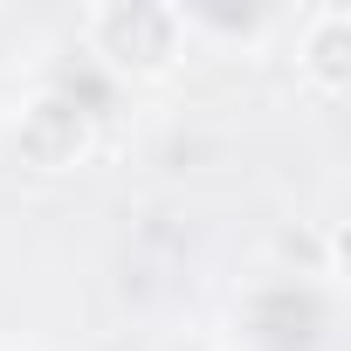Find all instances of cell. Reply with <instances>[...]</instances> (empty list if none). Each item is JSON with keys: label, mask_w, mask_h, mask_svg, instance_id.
I'll use <instances>...</instances> for the list:
<instances>
[{"label": "cell", "mask_w": 351, "mask_h": 351, "mask_svg": "<svg viewBox=\"0 0 351 351\" xmlns=\"http://www.w3.org/2000/svg\"><path fill=\"white\" fill-rule=\"evenodd\" d=\"M90 35L110 69H138V76L180 56V14L172 8H104V14H90Z\"/></svg>", "instance_id": "cell-1"}, {"label": "cell", "mask_w": 351, "mask_h": 351, "mask_svg": "<svg viewBox=\"0 0 351 351\" xmlns=\"http://www.w3.org/2000/svg\"><path fill=\"white\" fill-rule=\"evenodd\" d=\"M344 42H351V14H344V8H324V14H317V42L303 49V62L317 69V83H324L330 97L344 90Z\"/></svg>", "instance_id": "cell-3"}, {"label": "cell", "mask_w": 351, "mask_h": 351, "mask_svg": "<svg viewBox=\"0 0 351 351\" xmlns=\"http://www.w3.org/2000/svg\"><path fill=\"white\" fill-rule=\"evenodd\" d=\"M90 117H104V110H97V104H83L76 90H49V97H35V104L21 110L14 145H21V158H28V165L62 172V165H76V158H83V145H90Z\"/></svg>", "instance_id": "cell-2"}]
</instances>
